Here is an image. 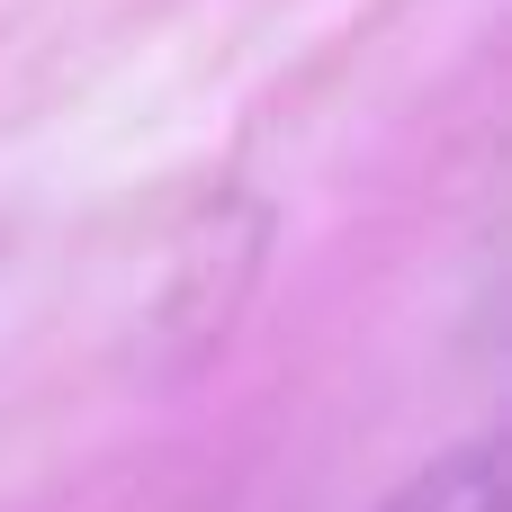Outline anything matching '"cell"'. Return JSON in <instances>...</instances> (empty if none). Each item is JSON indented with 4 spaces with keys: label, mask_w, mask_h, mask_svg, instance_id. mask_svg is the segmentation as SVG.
<instances>
[{
    "label": "cell",
    "mask_w": 512,
    "mask_h": 512,
    "mask_svg": "<svg viewBox=\"0 0 512 512\" xmlns=\"http://www.w3.org/2000/svg\"><path fill=\"white\" fill-rule=\"evenodd\" d=\"M378 512H504V459H495V441H468V450L432 459L414 486H396Z\"/></svg>",
    "instance_id": "1"
}]
</instances>
